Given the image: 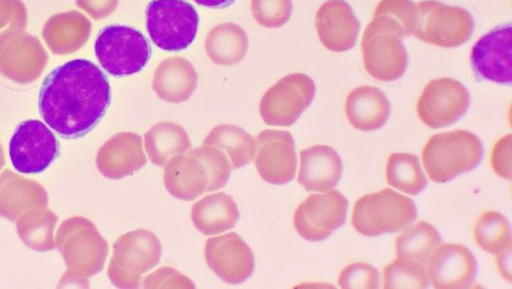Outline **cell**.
<instances>
[{
	"label": "cell",
	"mask_w": 512,
	"mask_h": 289,
	"mask_svg": "<svg viewBox=\"0 0 512 289\" xmlns=\"http://www.w3.org/2000/svg\"><path fill=\"white\" fill-rule=\"evenodd\" d=\"M111 102L107 76L87 59H73L53 69L40 88L38 107L44 122L62 138L92 130Z\"/></svg>",
	"instance_id": "1"
},
{
	"label": "cell",
	"mask_w": 512,
	"mask_h": 289,
	"mask_svg": "<svg viewBox=\"0 0 512 289\" xmlns=\"http://www.w3.org/2000/svg\"><path fill=\"white\" fill-rule=\"evenodd\" d=\"M231 170V162L224 152L202 145L171 158L165 164L163 180L172 196L192 201L204 192L223 188Z\"/></svg>",
	"instance_id": "2"
},
{
	"label": "cell",
	"mask_w": 512,
	"mask_h": 289,
	"mask_svg": "<svg viewBox=\"0 0 512 289\" xmlns=\"http://www.w3.org/2000/svg\"><path fill=\"white\" fill-rule=\"evenodd\" d=\"M482 156L483 145L478 136L460 129L434 134L421 152L429 178L437 183L448 182L473 170Z\"/></svg>",
	"instance_id": "3"
},
{
	"label": "cell",
	"mask_w": 512,
	"mask_h": 289,
	"mask_svg": "<svg viewBox=\"0 0 512 289\" xmlns=\"http://www.w3.org/2000/svg\"><path fill=\"white\" fill-rule=\"evenodd\" d=\"M401 25L392 17L374 14L362 38L363 62L366 71L380 81H395L407 67V52Z\"/></svg>",
	"instance_id": "4"
},
{
	"label": "cell",
	"mask_w": 512,
	"mask_h": 289,
	"mask_svg": "<svg viewBox=\"0 0 512 289\" xmlns=\"http://www.w3.org/2000/svg\"><path fill=\"white\" fill-rule=\"evenodd\" d=\"M417 217L414 201L390 188L360 197L353 208L352 224L365 236L396 233Z\"/></svg>",
	"instance_id": "5"
},
{
	"label": "cell",
	"mask_w": 512,
	"mask_h": 289,
	"mask_svg": "<svg viewBox=\"0 0 512 289\" xmlns=\"http://www.w3.org/2000/svg\"><path fill=\"white\" fill-rule=\"evenodd\" d=\"M94 52L102 68L118 77L140 72L152 54L150 43L140 31L119 24L99 32Z\"/></svg>",
	"instance_id": "6"
},
{
	"label": "cell",
	"mask_w": 512,
	"mask_h": 289,
	"mask_svg": "<svg viewBox=\"0 0 512 289\" xmlns=\"http://www.w3.org/2000/svg\"><path fill=\"white\" fill-rule=\"evenodd\" d=\"M145 15L149 37L161 50H184L196 37L199 16L186 0H151Z\"/></svg>",
	"instance_id": "7"
},
{
	"label": "cell",
	"mask_w": 512,
	"mask_h": 289,
	"mask_svg": "<svg viewBox=\"0 0 512 289\" xmlns=\"http://www.w3.org/2000/svg\"><path fill=\"white\" fill-rule=\"evenodd\" d=\"M161 255V243L151 231L127 232L114 244L109 276L118 287L137 288L142 275L159 264Z\"/></svg>",
	"instance_id": "8"
},
{
	"label": "cell",
	"mask_w": 512,
	"mask_h": 289,
	"mask_svg": "<svg viewBox=\"0 0 512 289\" xmlns=\"http://www.w3.org/2000/svg\"><path fill=\"white\" fill-rule=\"evenodd\" d=\"M474 30V20L464 8L446 5L436 0L416 5L413 35L422 41L441 47H456L465 43Z\"/></svg>",
	"instance_id": "9"
},
{
	"label": "cell",
	"mask_w": 512,
	"mask_h": 289,
	"mask_svg": "<svg viewBox=\"0 0 512 289\" xmlns=\"http://www.w3.org/2000/svg\"><path fill=\"white\" fill-rule=\"evenodd\" d=\"M315 83L303 73H292L268 88L260 100L259 112L267 125L287 127L296 122L315 96Z\"/></svg>",
	"instance_id": "10"
},
{
	"label": "cell",
	"mask_w": 512,
	"mask_h": 289,
	"mask_svg": "<svg viewBox=\"0 0 512 289\" xmlns=\"http://www.w3.org/2000/svg\"><path fill=\"white\" fill-rule=\"evenodd\" d=\"M60 145L53 131L40 120L21 122L9 142V158L14 169L23 174H38L58 157Z\"/></svg>",
	"instance_id": "11"
},
{
	"label": "cell",
	"mask_w": 512,
	"mask_h": 289,
	"mask_svg": "<svg viewBox=\"0 0 512 289\" xmlns=\"http://www.w3.org/2000/svg\"><path fill=\"white\" fill-rule=\"evenodd\" d=\"M347 209V198L337 190L310 194L294 212V228L305 240L322 241L344 224Z\"/></svg>",
	"instance_id": "12"
},
{
	"label": "cell",
	"mask_w": 512,
	"mask_h": 289,
	"mask_svg": "<svg viewBox=\"0 0 512 289\" xmlns=\"http://www.w3.org/2000/svg\"><path fill=\"white\" fill-rule=\"evenodd\" d=\"M469 104V92L461 82L452 78L434 79L422 90L417 114L426 126L437 129L459 120Z\"/></svg>",
	"instance_id": "13"
},
{
	"label": "cell",
	"mask_w": 512,
	"mask_h": 289,
	"mask_svg": "<svg viewBox=\"0 0 512 289\" xmlns=\"http://www.w3.org/2000/svg\"><path fill=\"white\" fill-rule=\"evenodd\" d=\"M511 23L497 26L474 44L470 61L478 79L510 85L512 81Z\"/></svg>",
	"instance_id": "14"
},
{
	"label": "cell",
	"mask_w": 512,
	"mask_h": 289,
	"mask_svg": "<svg viewBox=\"0 0 512 289\" xmlns=\"http://www.w3.org/2000/svg\"><path fill=\"white\" fill-rule=\"evenodd\" d=\"M255 166L260 177L274 185L294 179L297 156L294 139L284 130H264L256 137Z\"/></svg>",
	"instance_id": "15"
},
{
	"label": "cell",
	"mask_w": 512,
	"mask_h": 289,
	"mask_svg": "<svg viewBox=\"0 0 512 289\" xmlns=\"http://www.w3.org/2000/svg\"><path fill=\"white\" fill-rule=\"evenodd\" d=\"M204 253L209 268L226 283H242L254 271L252 250L234 232L207 239Z\"/></svg>",
	"instance_id": "16"
},
{
	"label": "cell",
	"mask_w": 512,
	"mask_h": 289,
	"mask_svg": "<svg viewBox=\"0 0 512 289\" xmlns=\"http://www.w3.org/2000/svg\"><path fill=\"white\" fill-rule=\"evenodd\" d=\"M477 262L468 247L456 243L438 245L428 259V276L435 288L469 286L474 280Z\"/></svg>",
	"instance_id": "17"
},
{
	"label": "cell",
	"mask_w": 512,
	"mask_h": 289,
	"mask_svg": "<svg viewBox=\"0 0 512 289\" xmlns=\"http://www.w3.org/2000/svg\"><path fill=\"white\" fill-rule=\"evenodd\" d=\"M315 26L321 43L334 52H344L356 44L360 23L344 0H328L318 9Z\"/></svg>",
	"instance_id": "18"
},
{
	"label": "cell",
	"mask_w": 512,
	"mask_h": 289,
	"mask_svg": "<svg viewBox=\"0 0 512 289\" xmlns=\"http://www.w3.org/2000/svg\"><path fill=\"white\" fill-rule=\"evenodd\" d=\"M342 161L336 150L315 145L300 152L298 182L308 191L326 192L341 178Z\"/></svg>",
	"instance_id": "19"
},
{
	"label": "cell",
	"mask_w": 512,
	"mask_h": 289,
	"mask_svg": "<svg viewBox=\"0 0 512 289\" xmlns=\"http://www.w3.org/2000/svg\"><path fill=\"white\" fill-rule=\"evenodd\" d=\"M197 83L198 74L190 61L183 57H169L157 66L152 88L160 99L177 104L191 97Z\"/></svg>",
	"instance_id": "20"
},
{
	"label": "cell",
	"mask_w": 512,
	"mask_h": 289,
	"mask_svg": "<svg viewBox=\"0 0 512 289\" xmlns=\"http://www.w3.org/2000/svg\"><path fill=\"white\" fill-rule=\"evenodd\" d=\"M147 162L142 137L133 132L115 135L102 149L103 173L120 179L140 170Z\"/></svg>",
	"instance_id": "21"
},
{
	"label": "cell",
	"mask_w": 512,
	"mask_h": 289,
	"mask_svg": "<svg viewBox=\"0 0 512 289\" xmlns=\"http://www.w3.org/2000/svg\"><path fill=\"white\" fill-rule=\"evenodd\" d=\"M350 124L362 131L381 128L390 115V104L385 94L373 86H361L352 90L345 103Z\"/></svg>",
	"instance_id": "22"
},
{
	"label": "cell",
	"mask_w": 512,
	"mask_h": 289,
	"mask_svg": "<svg viewBox=\"0 0 512 289\" xmlns=\"http://www.w3.org/2000/svg\"><path fill=\"white\" fill-rule=\"evenodd\" d=\"M191 219L204 235H216L232 229L239 211L233 198L223 192L209 194L193 204Z\"/></svg>",
	"instance_id": "23"
},
{
	"label": "cell",
	"mask_w": 512,
	"mask_h": 289,
	"mask_svg": "<svg viewBox=\"0 0 512 289\" xmlns=\"http://www.w3.org/2000/svg\"><path fill=\"white\" fill-rule=\"evenodd\" d=\"M248 50V36L235 23H221L214 26L205 39V51L209 59L222 66L241 62Z\"/></svg>",
	"instance_id": "24"
},
{
	"label": "cell",
	"mask_w": 512,
	"mask_h": 289,
	"mask_svg": "<svg viewBox=\"0 0 512 289\" xmlns=\"http://www.w3.org/2000/svg\"><path fill=\"white\" fill-rule=\"evenodd\" d=\"M144 145L150 161L163 167L174 156L185 153L191 141L182 126L161 121L145 133Z\"/></svg>",
	"instance_id": "25"
},
{
	"label": "cell",
	"mask_w": 512,
	"mask_h": 289,
	"mask_svg": "<svg viewBox=\"0 0 512 289\" xmlns=\"http://www.w3.org/2000/svg\"><path fill=\"white\" fill-rule=\"evenodd\" d=\"M224 152L231 162L232 169L247 165L255 156L256 139L244 129L233 124H220L214 127L203 141Z\"/></svg>",
	"instance_id": "26"
},
{
	"label": "cell",
	"mask_w": 512,
	"mask_h": 289,
	"mask_svg": "<svg viewBox=\"0 0 512 289\" xmlns=\"http://www.w3.org/2000/svg\"><path fill=\"white\" fill-rule=\"evenodd\" d=\"M441 241V236L433 225L419 221L396 238V256L424 264Z\"/></svg>",
	"instance_id": "27"
},
{
	"label": "cell",
	"mask_w": 512,
	"mask_h": 289,
	"mask_svg": "<svg viewBox=\"0 0 512 289\" xmlns=\"http://www.w3.org/2000/svg\"><path fill=\"white\" fill-rule=\"evenodd\" d=\"M389 185L410 195H416L427 185L419 159L410 153H392L386 165Z\"/></svg>",
	"instance_id": "28"
},
{
	"label": "cell",
	"mask_w": 512,
	"mask_h": 289,
	"mask_svg": "<svg viewBox=\"0 0 512 289\" xmlns=\"http://www.w3.org/2000/svg\"><path fill=\"white\" fill-rule=\"evenodd\" d=\"M473 234L476 244L489 253L496 254L512 245L509 221L497 211L482 213L474 224Z\"/></svg>",
	"instance_id": "29"
},
{
	"label": "cell",
	"mask_w": 512,
	"mask_h": 289,
	"mask_svg": "<svg viewBox=\"0 0 512 289\" xmlns=\"http://www.w3.org/2000/svg\"><path fill=\"white\" fill-rule=\"evenodd\" d=\"M430 284L422 263L395 259L383 269L384 288H426Z\"/></svg>",
	"instance_id": "30"
},
{
	"label": "cell",
	"mask_w": 512,
	"mask_h": 289,
	"mask_svg": "<svg viewBox=\"0 0 512 289\" xmlns=\"http://www.w3.org/2000/svg\"><path fill=\"white\" fill-rule=\"evenodd\" d=\"M292 0H251L250 9L258 24L267 28L283 26L292 13Z\"/></svg>",
	"instance_id": "31"
},
{
	"label": "cell",
	"mask_w": 512,
	"mask_h": 289,
	"mask_svg": "<svg viewBox=\"0 0 512 289\" xmlns=\"http://www.w3.org/2000/svg\"><path fill=\"white\" fill-rule=\"evenodd\" d=\"M338 285L341 288H378L379 272L368 263L355 262L341 271Z\"/></svg>",
	"instance_id": "32"
},
{
	"label": "cell",
	"mask_w": 512,
	"mask_h": 289,
	"mask_svg": "<svg viewBox=\"0 0 512 289\" xmlns=\"http://www.w3.org/2000/svg\"><path fill=\"white\" fill-rule=\"evenodd\" d=\"M374 14H384L395 19L406 36L412 35L416 21V4L411 0H382Z\"/></svg>",
	"instance_id": "33"
},
{
	"label": "cell",
	"mask_w": 512,
	"mask_h": 289,
	"mask_svg": "<svg viewBox=\"0 0 512 289\" xmlns=\"http://www.w3.org/2000/svg\"><path fill=\"white\" fill-rule=\"evenodd\" d=\"M144 288L182 287L194 288V283L170 267H161L143 279Z\"/></svg>",
	"instance_id": "34"
},
{
	"label": "cell",
	"mask_w": 512,
	"mask_h": 289,
	"mask_svg": "<svg viewBox=\"0 0 512 289\" xmlns=\"http://www.w3.org/2000/svg\"><path fill=\"white\" fill-rule=\"evenodd\" d=\"M511 144V134L501 137L494 144L490 158L491 167L494 173L507 180H511L512 176Z\"/></svg>",
	"instance_id": "35"
},
{
	"label": "cell",
	"mask_w": 512,
	"mask_h": 289,
	"mask_svg": "<svg viewBox=\"0 0 512 289\" xmlns=\"http://www.w3.org/2000/svg\"><path fill=\"white\" fill-rule=\"evenodd\" d=\"M511 249L512 245L507 246L503 250L497 252L495 254V262L497 269L501 276L507 280L508 282H511L512 280V268H511Z\"/></svg>",
	"instance_id": "36"
},
{
	"label": "cell",
	"mask_w": 512,
	"mask_h": 289,
	"mask_svg": "<svg viewBox=\"0 0 512 289\" xmlns=\"http://www.w3.org/2000/svg\"><path fill=\"white\" fill-rule=\"evenodd\" d=\"M195 3L208 8H225L234 3L235 0H193Z\"/></svg>",
	"instance_id": "37"
}]
</instances>
